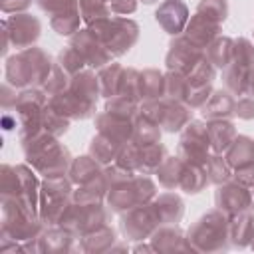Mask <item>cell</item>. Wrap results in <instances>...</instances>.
<instances>
[{
	"label": "cell",
	"mask_w": 254,
	"mask_h": 254,
	"mask_svg": "<svg viewBox=\"0 0 254 254\" xmlns=\"http://www.w3.org/2000/svg\"><path fill=\"white\" fill-rule=\"evenodd\" d=\"M99 89V79L91 71H79L71 75L69 87L64 93H58L50 103L69 119H85L93 113Z\"/></svg>",
	"instance_id": "obj_1"
},
{
	"label": "cell",
	"mask_w": 254,
	"mask_h": 254,
	"mask_svg": "<svg viewBox=\"0 0 254 254\" xmlns=\"http://www.w3.org/2000/svg\"><path fill=\"white\" fill-rule=\"evenodd\" d=\"M24 151L28 161L34 165L36 171H40L46 179L52 177H64L65 169L69 167V153L65 147H62L54 135L40 131L34 137L24 139Z\"/></svg>",
	"instance_id": "obj_2"
},
{
	"label": "cell",
	"mask_w": 254,
	"mask_h": 254,
	"mask_svg": "<svg viewBox=\"0 0 254 254\" xmlns=\"http://www.w3.org/2000/svg\"><path fill=\"white\" fill-rule=\"evenodd\" d=\"M54 64L40 48H26L6 64V79L14 87H32L46 83Z\"/></svg>",
	"instance_id": "obj_3"
},
{
	"label": "cell",
	"mask_w": 254,
	"mask_h": 254,
	"mask_svg": "<svg viewBox=\"0 0 254 254\" xmlns=\"http://www.w3.org/2000/svg\"><path fill=\"white\" fill-rule=\"evenodd\" d=\"M89 30L105 44V48L113 56L125 54L137 42V36H139V28H137V24L133 20L111 18V16L89 24Z\"/></svg>",
	"instance_id": "obj_4"
},
{
	"label": "cell",
	"mask_w": 254,
	"mask_h": 254,
	"mask_svg": "<svg viewBox=\"0 0 254 254\" xmlns=\"http://www.w3.org/2000/svg\"><path fill=\"white\" fill-rule=\"evenodd\" d=\"M252 75H254V46L246 38H240L234 42L232 62L224 67L226 89L240 97L248 95Z\"/></svg>",
	"instance_id": "obj_5"
},
{
	"label": "cell",
	"mask_w": 254,
	"mask_h": 254,
	"mask_svg": "<svg viewBox=\"0 0 254 254\" xmlns=\"http://www.w3.org/2000/svg\"><path fill=\"white\" fill-rule=\"evenodd\" d=\"M109 190V204L113 210H131L135 206L147 204L149 198L155 196V185L143 175H131L125 181L111 185Z\"/></svg>",
	"instance_id": "obj_6"
},
{
	"label": "cell",
	"mask_w": 254,
	"mask_h": 254,
	"mask_svg": "<svg viewBox=\"0 0 254 254\" xmlns=\"http://www.w3.org/2000/svg\"><path fill=\"white\" fill-rule=\"evenodd\" d=\"M189 238H192L196 244L192 248L196 250H212V248H226L224 238H230V220L228 214L222 210H212L204 214L190 230Z\"/></svg>",
	"instance_id": "obj_7"
},
{
	"label": "cell",
	"mask_w": 254,
	"mask_h": 254,
	"mask_svg": "<svg viewBox=\"0 0 254 254\" xmlns=\"http://www.w3.org/2000/svg\"><path fill=\"white\" fill-rule=\"evenodd\" d=\"M143 113L149 115L153 121L159 123L169 133L181 131L190 123L192 117V107L187 101H177V99H155V101H145Z\"/></svg>",
	"instance_id": "obj_8"
},
{
	"label": "cell",
	"mask_w": 254,
	"mask_h": 254,
	"mask_svg": "<svg viewBox=\"0 0 254 254\" xmlns=\"http://www.w3.org/2000/svg\"><path fill=\"white\" fill-rule=\"evenodd\" d=\"M69 194H71V187L64 177L46 179L42 187V208H40L42 220L48 224L60 222L65 210L69 208Z\"/></svg>",
	"instance_id": "obj_9"
},
{
	"label": "cell",
	"mask_w": 254,
	"mask_h": 254,
	"mask_svg": "<svg viewBox=\"0 0 254 254\" xmlns=\"http://www.w3.org/2000/svg\"><path fill=\"white\" fill-rule=\"evenodd\" d=\"M208 149H210V137H208V127H204L198 121H190L181 137L179 143V157L189 163V165H200L204 167L208 159Z\"/></svg>",
	"instance_id": "obj_10"
},
{
	"label": "cell",
	"mask_w": 254,
	"mask_h": 254,
	"mask_svg": "<svg viewBox=\"0 0 254 254\" xmlns=\"http://www.w3.org/2000/svg\"><path fill=\"white\" fill-rule=\"evenodd\" d=\"M40 20L30 14H14L10 20L4 22V54L8 52V44H14V48L26 50L30 48L38 36H40Z\"/></svg>",
	"instance_id": "obj_11"
},
{
	"label": "cell",
	"mask_w": 254,
	"mask_h": 254,
	"mask_svg": "<svg viewBox=\"0 0 254 254\" xmlns=\"http://www.w3.org/2000/svg\"><path fill=\"white\" fill-rule=\"evenodd\" d=\"M71 46L83 56L85 64L91 67H103L111 60V52L105 48V44L91 32V30H81L73 36Z\"/></svg>",
	"instance_id": "obj_12"
},
{
	"label": "cell",
	"mask_w": 254,
	"mask_h": 254,
	"mask_svg": "<svg viewBox=\"0 0 254 254\" xmlns=\"http://www.w3.org/2000/svg\"><path fill=\"white\" fill-rule=\"evenodd\" d=\"M204 58L202 50L196 48L194 44H190L185 36L175 40L171 44V50L167 54V65H169V71H179V73H185L189 75L190 69Z\"/></svg>",
	"instance_id": "obj_13"
},
{
	"label": "cell",
	"mask_w": 254,
	"mask_h": 254,
	"mask_svg": "<svg viewBox=\"0 0 254 254\" xmlns=\"http://www.w3.org/2000/svg\"><path fill=\"white\" fill-rule=\"evenodd\" d=\"M214 200H216L218 210H222L228 216H234L238 212L250 210L252 194L248 192V189L244 185H240V183H228V185H224V187H220L216 190Z\"/></svg>",
	"instance_id": "obj_14"
},
{
	"label": "cell",
	"mask_w": 254,
	"mask_h": 254,
	"mask_svg": "<svg viewBox=\"0 0 254 254\" xmlns=\"http://www.w3.org/2000/svg\"><path fill=\"white\" fill-rule=\"evenodd\" d=\"M218 34H220V24L196 12V14L190 18L189 26H187L185 38H187L190 44H194L196 48L202 50V48H206L214 38H218Z\"/></svg>",
	"instance_id": "obj_15"
},
{
	"label": "cell",
	"mask_w": 254,
	"mask_h": 254,
	"mask_svg": "<svg viewBox=\"0 0 254 254\" xmlns=\"http://www.w3.org/2000/svg\"><path fill=\"white\" fill-rule=\"evenodd\" d=\"M189 10L181 0H167L159 6L155 18L161 24V28L169 34H181L187 24Z\"/></svg>",
	"instance_id": "obj_16"
},
{
	"label": "cell",
	"mask_w": 254,
	"mask_h": 254,
	"mask_svg": "<svg viewBox=\"0 0 254 254\" xmlns=\"http://www.w3.org/2000/svg\"><path fill=\"white\" fill-rule=\"evenodd\" d=\"M234 99H232V93L228 89H218V91H212L210 97L206 99V103L202 105V115L206 119H226L234 113Z\"/></svg>",
	"instance_id": "obj_17"
},
{
	"label": "cell",
	"mask_w": 254,
	"mask_h": 254,
	"mask_svg": "<svg viewBox=\"0 0 254 254\" xmlns=\"http://www.w3.org/2000/svg\"><path fill=\"white\" fill-rule=\"evenodd\" d=\"M206 127H208V137H210V149L214 153L226 151L238 137L234 125L226 119H212Z\"/></svg>",
	"instance_id": "obj_18"
},
{
	"label": "cell",
	"mask_w": 254,
	"mask_h": 254,
	"mask_svg": "<svg viewBox=\"0 0 254 254\" xmlns=\"http://www.w3.org/2000/svg\"><path fill=\"white\" fill-rule=\"evenodd\" d=\"M159 137H161V129H159L157 121H153L143 111L133 117V139H131L133 143H137V145H151V143H157Z\"/></svg>",
	"instance_id": "obj_19"
},
{
	"label": "cell",
	"mask_w": 254,
	"mask_h": 254,
	"mask_svg": "<svg viewBox=\"0 0 254 254\" xmlns=\"http://www.w3.org/2000/svg\"><path fill=\"white\" fill-rule=\"evenodd\" d=\"M139 97L143 101L165 97V75H161L157 69H145L139 75Z\"/></svg>",
	"instance_id": "obj_20"
},
{
	"label": "cell",
	"mask_w": 254,
	"mask_h": 254,
	"mask_svg": "<svg viewBox=\"0 0 254 254\" xmlns=\"http://www.w3.org/2000/svg\"><path fill=\"white\" fill-rule=\"evenodd\" d=\"M226 161L234 169L252 163L254 161V141L248 137H236L234 143L226 149Z\"/></svg>",
	"instance_id": "obj_21"
},
{
	"label": "cell",
	"mask_w": 254,
	"mask_h": 254,
	"mask_svg": "<svg viewBox=\"0 0 254 254\" xmlns=\"http://www.w3.org/2000/svg\"><path fill=\"white\" fill-rule=\"evenodd\" d=\"M234 56V42L230 38H214L206 48V58L214 67H226Z\"/></svg>",
	"instance_id": "obj_22"
},
{
	"label": "cell",
	"mask_w": 254,
	"mask_h": 254,
	"mask_svg": "<svg viewBox=\"0 0 254 254\" xmlns=\"http://www.w3.org/2000/svg\"><path fill=\"white\" fill-rule=\"evenodd\" d=\"M185 161L181 157H167L159 169H157V175H159V181L165 189H175L181 185V177H183V171H185Z\"/></svg>",
	"instance_id": "obj_23"
},
{
	"label": "cell",
	"mask_w": 254,
	"mask_h": 254,
	"mask_svg": "<svg viewBox=\"0 0 254 254\" xmlns=\"http://www.w3.org/2000/svg\"><path fill=\"white\" fill-rule=\"evenodd\" d=\"M254 236V222L250 210L234 214V220L230 222V238L238 246H246Z\"/></svg>",
	"instance_id": "obj_24"
},
{
	"label": "cell",
	"mask_w": 254,
	"mask_h": 254,
	"mask_svg": "<svg viewBox=\"0 0 254 254\" xmlns=\"http://www.w3.org/2000/svg\"><path fill=\"white\" fill-rule=\"evenodd\" d=\"M121 77H123V67L117 65V64H107V65L101 69V73L97 75L101 95H105V97H113V95H117Z\"/></svg>",
	"instance_id": "obj_25"
},
{
	"label": "cell",
	"mask_w": 254,
	"mask_h": 254,
	"mask_svg": "<svg viewBox=\"0 0 254 254\" xmlns=\"http://www.w3.org/2000/svg\"><path fill=\"white\" fill-rule=\"evenodd\" d=\"M89 151H91V155H93V159H95L97 163H109V161L117 159V155H119V151H121V145L115 143L113 139H109V137H105V135L99 133L97 137H93Z\"/></svg>",
	"instance_id": "obj_26"
},
{
	"label": "cell",
	"mask_w": 254,
	"mask_h": 254,
	"mask_svg": "<svg viewBox=\"0 0 254 254\" xmlns=\"http://www.w3.org/2000/svg\"><path fill=\"white\" fill-rule=\"evenodd\" d=\"M204 171H206V177L210 183L214 185H222L226 183L232 173H230V165L224 157H220V153H214V155H208L206 163H204Z\"/></svg>",
	"instance_id": "obj_27"
},
{
	"label": "cell",
	"mask_w": 254,
	"mask_h": 254,
	"mask_svg": "<svg viewBox=\"0 0 254 254\" xmlns=\"http://www.w3.org/2000/svg\"><path fill=\"white\" fill-rule=\"evenodd\" d=\"M208 183V177H206V171L204 167L200 165H185V171H183V177H181V189L185 192H198L204 185Z\"/></svg>",
	"instance_id": "obj_28"
},
{
	"label": "cell",
	"mask_w": 254,
	"mask_h": 254,
	"mask_svg": "<svg viewBox=\"0 0 254 254\" xmlns=\"http://www.w3.org/2000/svg\"><path fill=\"white\" fill-rule=\"evenodd\" d=\"M77 8L81 14V20H85L87 24H93L111 16V8L103 0H77Z\"/></svg>",
	"instance_id": "obj_29"
},
{
	"label": "cell",
	"mask_w": 254,
	"mask_h": 254,
	"mask_svg": "<svg viewBox=\"0 0 254 254\" xmlns=\"http://www.w3.org/2000/svg\"><path fill=\"white\" fill-rule=\"evenodd\" d=\"M79 20H81L79 8L69 10V12H64V14L52 16V28L62 36H69L73 32H79Z\"/></svg>",
	"instance_id": "obj_30"
},
{
	"label": "cell",
	"mask_w": 254,
	"mask_h": 254,
	"mask_svg": "<svg viewBox=\"0 0 254 254\" xmlns=\"http://www.w3.org/2000/svg\"><path fill=\"white\" fill-rule=\"evenodd\" d=\"M69 75H75V73H79L81 71V67L85 65V60H83V56L73 48V46H67V48H64L62 52H60V62H58Z\"/></svg>",
	"instance_id": "obj_31"
},
{
	"label": "cell",
	"mask_w": 254,
	"mask_h": 254,
	"mask_svg": "<svg viewBox=\"0 0 254 254\" xmlns=\"http://www.w3.org/2000/svg\"><path fill=\"white\" fill-rule=\"evenodd\" d=\"M196 12L214 20V22H218V24H222L226 14H228V4H226V0H200Z\"/></svg>",
	"instance_id": "obj_32"
},
{
	"label": "cell",
	"mask_w": 254,
	"mask_h": 254,
	"mask_svg": "<svg viewBox=\"0 0 254 254\" xmlns=\"http://www.w3.org/2000/svg\"><path fill=\"white\" fill-rule=\"evenodd\" d=\"M40 8L52 16L69 12V10H77V0H38Z\"/></svg>",
	"instance_id": "obj_33"
},
{
	"label": "cell",
	"mask_w": 254,
	"mask_h": 254,
	"mask_svg": "<svg viewBox=\"0 0 254 254\" xmlns=\"http://www.w3.org/2000/svg\"><path fill=\"white\" fill-rule=\"evenodd\" d=\"M234 115L240 119H252L254 117V97L252 95H242L234 103Z\"/></svg>",
	"instance_id": "obj_34"
},
{
	"label": "cell",
	"mask_w": 254,
	"mask_h": 254,
	"mask_svg": "<svg viewBox=\"0 0 254 254\" xmlns=\"http://www.w3.org/2000/svg\"><path fill=\"white\" fill-rule=\"evenodd\" d=\"M234 179H236V183H240V185H244V187L254 185V161L248 163V165L238 167V169L234 171Z\"/></svg>",
	"instance_id": "obj_35"
},
{
	"label": "cell",
	"mask_w": 254,
	"mask_h": 254,
	"mask_svg": "<svg viewBox=\"0 0 254 254\" xmlns=\"http://www.w3.org/2000/svg\"><path fill=\"white\" fill-rule=\"evenodd\" d=\"M109 8L115 14H131L137 8V0H111Z\"/></svg>",
	"instance_id": "obj_36"
},
{
	"label": "cell",
	"mask_w": 254,
	"mask_h": 254,
	"mask_svg": "<svg viewBox=\"0 0 254 254\" xmlns=\"http://www.w3.org/2000/svg\"><path fill=\"white\" fill-rule=\"evenodd\" d=\"M30 6V0H2V10L4 12H18Z\"/></svg>",
	"instance_id": "obj_37"
},
{
	"label": "cell",
	"mask_w": 254,
	"mask_h": 254,
	"mask_svg": "<svg viewBox=\"0 0 254 254\" xmlns=\"http://www.w3.org/2000/svg\"><path fill=\"white\" fill-rule=\"evenodd\" d=\"M248 95H252V97H254V75H252V79H250V87H248Z\"/></svg>",
	"instance_id": "obj_38"
},
{
	"label": "cell",
	"mask_w": 254,
	"mask_h": 254,
	"mask_svg": "<svg viewBox=\"0 0 254 254\" xmlns=\"http://www.w3.org/2000/svg\"><path fill=\"white\" fill-rule=\"evenodd\" d=\"M141 2H145V4H151V2H155V0H141Z\"/></svg>",
	"instance_id": "obj_39"
},
{
	"label": "cell",
	"mask_w": 254,
	"mask_h": 254,
	"mask_svg": "<svg viewBox=\"0 0 254 254\" xmlns=\"http://www.w3.org/2000/svg\"><path fill=\"white\" fill-rule=\"evenodd\" d=\"M252 204H254V192H252Z\"/></svg>",
	"instance_id": "obj_40"
},
{
	"label": "cell",
	"mask_w": 254,
	"mask_h": 254,
	"mask_svg": "<svg viewBox=\"0 0 254 254\" xmlns=\"http://www.w3.org/2000/svg\"><path fill=\"white\" fill-rule=\"evenodd\" d=\"M103 2H111V0H103Z\"/></svg>",
	"instance_id": "obj_41"
}]
</instances>
